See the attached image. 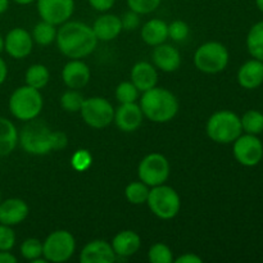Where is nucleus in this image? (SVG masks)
Masks as SVG:
<instances>
[{
    "label": "nucleus",
    "instance_id": "nucleus-1",
    "mask_svg": "<svg viewBox=\"0 0 263 263\" xmlns=\"http://www.w3.org/2000/svg\"><path fill=\"white\" fill-rule=\"evenodd\" d=\"M18 143L26 153L45 156L66 148L68 138L63 131H53L46 123L31 120L18 134Z\"/></svg>",
    "mask_w": 263,
    "mask_h": 263
},
{
    "label": "nucleus",
    "instance_id": "nucleus-2",
    "mask_svg": "<svg viewBox=\"0 0 263 263\" xmlns=\"http://www.w3.org/2000/svg\"><path fill=\"white\" fill-rule=\"evenodd\" d=\"M57 45L63 55L81 59L90 55L98 45V39L89 25L77 21H67L57 31Z\"/></svg>",
    "mask_w": 263,
    "mask_h": 263
},
{
    "label": "nucleus",
    "instance_id": "nucleus-3",
    "mask_svg": "<svg viewBox=\"0 0 263 263\" xmlns=\"http://www.w3.org/2000/svg\"><path fill=\"white\" fill-rule=\"evenodd\" d=\"M179 100L170 90L157 87L143 92L140 108L144 117L156 123H166L174 120L179 112Z\"/></svg>",
    "mask_w": 263,
    "mask_h": 263
},
{
    "label": "nucleus",
    "instance_id": "nucleus-4",
    "mask_svg": "<svg viewBox=\"0 0 263 263\" xmlns=\"http://www.w3.org/2000/svg\"><path fill=\"white\" fill-rule=\"evenodd\" d=\"M9 110L17 120L28 122L35 120L43 109L44 100L40 90L25 85L12 92L9 98Z\"/></svg>",
    "mask_w": 263,
    "mask_h": 263
},
{
    "label": "nucleus",
    "instance_id": "nucleus-5",
    "mask_svg": "<svg viewBox=\"0 0 263 263\" xmlns=\"http://www.w3.org/2000/svg\"><path fill=\"white\" fill-rule=\"evenodd\" d=\"M207 135L217 144H231L243 134L240 117L231 110H218L207 121Z\"/></svg>",
    "mask_w": 263,
    "mask_h": 263
},
{
    "label": "nucleus",
    "instance_id": "nucleus-6",
    "mask_svg": "<svg viewBox=\"0 0 263 263\" xmlns=\"http://www.w3.org/2000/svg\"><path fill=\"white\" fill-rule=\"evenodd\" d=\"M229 50L223 44L218 41H208L202 44L194 54V64L200 72L216 74L222 72L228 67Z\"/></svg>",
    "mask_w": 263,
    "mask_h": 263
},
{
    "label": "nucleus",
    "instance_id": "nucleus-7",
    "mask_svg": "<svg viewBox=\"0 0 263 263\" xmlns=\"http://www.w3.org/2000/svg\"><path fill=\"white\" fill-rule=\"evenodd\" d=\"M146 204L154 216L161 220H171L179 215L181 200L174 187L162 184L152 187Z\"/></svg>",
    "mask_w": 263,
    "mask_h": 263
},
{
    "label": "nucleus",
    "instance_id": "nucleus-8",
    "mask_svg": "<svg viewBox=\"0 0 263 263\" xmlns=\"http://www.w3.org/2000/svg\"><path fill=\"white\" fill-rule=\"evenodd\" d=\"M76 240L67 230L53 231L43 243V257L48 262L62 263L73 256Z\"/></svg>",
    "mask_w": 263,
    "mask_h": 263
},
{
    "label": "nucleus",
    "instance_id": "nucleus-9",
    "mask_svg": "<svg viewBox=\"0 0 263 263\" xmlns=\"http://www.w3.org/2000/svg\"><path fill=\"white\" fill-rule=\"evenodd\" d=\"M81 117L87 126L92 128H104L115 120V108L103 97H91L84 100Z\"/></svg>",
    "mask_w": 263,
    "mask_h": 263
},
{
    "label": "nucleus",
    "instance_id": "nucleus-10",
    "mask_svg": "<svg viewBox=\"0 0 263 263\" xmlns=\"http://www.w3.org/2000/svg\"><path fill=\"white\" fill-rule=\"evenodd\" d=\"M170 162L163 154L151 153L141 159L138 167V176L140 181L148 186H158L164 184L170 176Z\"/></svg>",
    "mask_w": 263,
    "mask_h": 263
},
{
    "label": "nucleus",
    "instance_id": "nucleus-11",
    "mask_svg": "<svg viewBox=\"0 0 263 263\" xmlns=\"http://www.w3.org/2000/svg\"><path fill=\"white\" fill-rule=\"evenodd\" d=\"M233 144V154L241 166L254 167L262 161L263 144L257 135L241 134Z\"/></svg>",
    "mask_w": 263,
    "mask_h": 263
},
{
    "label": "nucleus",
    "instance_id": "nucleus-12",
    "mask_svg": "<svg viewBox=\"0 0 263 263\" xmlns=\"http://www.w3.org/2000/svg\"><path fill=\"white\" fill-rule=\"evenodd\" d=\"M41 20L61 26L73 14L74 0H36Z\"/></svg>",
    "mask_w": 263,
    "mask_h": 263
},
{
    "label": "nucleus",
    "instance_id": "nucleus-13",
    "mask_svg": "<svg viewBox=\"0 0 263 263\" xmlns=\"http://www.w3.org/2000/svg\"><path fill=\"white\" fill-rule=\"evenodd\" d=\"M33 39L27 30L15 27L4 37V50L14 59H23L32 51Z\"/></svg>",
    "mask_w": 263,
    "mask_h": 263
},
{
    "label": "nucleus",
    "instance_id": "nucleus-14",
    "mask_svg": "<svg viewBox=\"0 0 263 263\" xmlns=\"http://www.w3.org/2000/svg\"><path fill=\"white\" fill-rule=\"evenodd\" d=\"M143 110L140 105L135 103H126L120 104L117 109H115V123L123 133H134L138 130L143 123Z\"/></svg>",
    "mask_w": 263,
    "mask_h": 263
},
{
    "label": "nucleus",
    "instance_id": "nucleus-15",
    "mask_svg": "<svg viewBox=\"0 0 263 263\" xmlns=\"http://www.w3.org/2000/svg\"><path fill=\"white\" fill-rule=\"evenodd\" d=\"M91 77L89 66L81 59H71L62 71V79L68 89L79 90L86 86Z\"/></svg>",
    "mask_w": 263,
    "mask_h": 263
},
{
    "label": "nucleus",
    "instance_id": "nucleus-16",
    "mask_svg": "<svg viewBox=\"0 0 263 263\" xmlns=\"http://www.w3.org/2000/svg\"><path fill=\"white\" fill-rule=\"evenodd\" d=\"M28 213V204L21 198H9L0 202V223L3 225H20L27 218Z\"/></svg>",
    "mask_w": 263,
    "mask_h": 263
},
{
    "label": "nucleus",
    "instance_id": "nucleus-17",
    "mask_svg": "<svg viewBox=\"0 0 263 263\" xmlns=\"http://www.w3.org/2000/svg\"><path fill=\"white\" fill-rule=\"evenodd\" d=\"M81 263H113L117 261L112 244L105 240H92L82 248L80 254Z\"/></svg>",
    "mask_w": 263,
    "mask_h": 263
},
{
    "label": "nucleus",
    "instance_id": "nucleus-18",
    "mask_svg": "<svg viewBox=\"0 0 263 263\" xmlns=\"http://www.w3.org/2000/svg\"><path fill=\"white\" fill-rule=\"evenodd\" d=\"M154 67L163 72H175L181 66V54L168 44H159L154 46V50L152 53Z\"/></svg>",
    "mask_w": 263,
    "mask_h": 263
},
{
    "label": "nucleus",
    "instance_id": "nucleus-19",
    "mask_svg": "<svg viewBox=\"0 0 263 263\" xmlns=\"http://www.w3.org/2000/svg\"><path fill=\"white\" fill-rule=\"evenodd\" d=\"M110 244H112V248L115 251L117 259H123L138 253L141 247V239L135 231L122 230L116 234Z\"/></svg>",
    "mask_w": 263,
    "mask_h": 263
},
{
    "label": "nucleus",
    "instance_id": "nucleus-20",
    "mask_svg": "<svg viewBox=\"0 0 263 263\" xmlns=\"http://www.w3.org/2000/svg\"><path fill=\"white\" fill-rule=\"evenodd\" d=\"M131 82L141 92L153 89L158 82L156 67L149 62H138L131 69Z\"/></svg>",
    "mask_w": 263,
    "mask_h": 263
},
{
    "label": "nucleus",
    "instance_id": "nucleus-21",
    "mask_svg": "<svg viewBox=\"0 0 263 263\" xmlns=\"http://www.w3.org/2000/svg\"><path fill=\"white\" fill-rule=\"evenodd\" d=\"M98 41H112L121 33L122 22L121 18L116 14H103L95 20L94 25L91 26Z\"/></svg>",
    "mask_w": 263,
    "mask_h": 263
},
{
    "label": "nucleus",
    "instance_id": "nucleus-22",
    "mask_svg": "<svg viewBox=\"0 0 263 263\" xmlns=\"http://www.w3.org/2000/svg\"><path fill=\"white\" fill-rule=\"evenodd\" d=\"M238 82L247 90H254L263 84V62L251 59L238 71Z\"/></svg>",
    "mask_w": 263,
    "mask_h": 263
},
{
    "label": "nucleus",
    "instance_id": "nucleus-23",
    "mask_svg": "<svg viewBox=\"0 0 263 263\" xmlns=\"http://www.w3.org/2000/svg\"><path fill=\"white\" fill-rule=\"evenodd\" d=\"M141 39L151 46L163 44L168 39V25L158 18L148 21L141 27Z\"/></svg>",
    "mask_w": 263,
    "mask_h": 263
},
{
    "label": "nucleus",
    "instance_id": "nucleus-24",
    "mask_svg": "<svg viewBox=\"0 0 263 263\" xmlns=\"http://www.w3.org/2000/svg\"><path fill=\"white\" fill-rule=\"evenodd\" d=\"M18 144V131L14 123L5 117H0V157L9 156Z\"/></svg>",
    "mask_w": 263,
    "mask_h": 263
},
{
    "label": "nucleus",
    "instance_id": "nucleus-25",
    "mask_svg": "<svg viewBox=\"0 0 263 263\" xmlns=\"http://www.w3.org/2000/svg\"><path fill=\"white\" fill-rule=\"evenodd\" d=\"M247 49L252 58L263 62V21L253 25L247 36Z\"/></svg>",
    "mask_w": 263,
    "mask_h": 263
},
{
    "label": "nucleus",
    "instance_id": "nucleus-26",
    "mask_svg": "<svg viewBox=\"0 0 263 263\" xmlns=\"http://www.w3.org/2000/svg\"><path fill=\"white\" fill-rule=\"evenodd\" d=\"M49 79H50V73L46 66L40 63L32 64L28 67V69L25 73V81L26 85L33 87V89H43L48 85Z\"/></svg>",
    "mask_w": 263,
    "mask_h": 263
},
{
    "label": "nucleus",
    "instance_id": "nucleus-27",
    "mask_svg": "<svg viewBox=\"0 0 263 263\" xmlns=\"http://www.w3.org/2000/svg\"><path fill=\"white\" fill-rule=\"evenodd\" d=\"M57 31H58L57 30V26L45 22V21H41V22L36 23L31 36H32L33 41L36 44L45 46L55 41Z\"/></svg>",
    "mask_w": 263,
    "mask_h": 263
},
{
    "label": "nucleus",
    "instance_id": "nucleus-28",
    "mask_svg": "<svg viewBox=\"0 0 263 263\" xmlns=\"http://www.w3.org/2000/svg\"><path fill=\"white\" fill-rule=\"evenodd\" d=\"M241 128L246 134L259 135L263 133V113L256 109H249L240 117Z\"/></svg>",
    "mask_w": 263,
    "mask_h": 263
},
{
    "label": "nucleus",
    "instance_id": "nucleus-29",
    "mask_svg": "<svg viewBox=\"0 0 263 263\" xmlns=\"http://www.w3.org/2000/svg\"><path fill=\"white\" fill-rule=\"evenodd\" d=\"M149 186L143 181H134L126 186L125 197L128 203L135 205H140L146 203L149 197Z\"/></svg>",
    "mask_w": 263,
    "mask_h": 263
},
{
    "label": "nucleus",
    "instance_id": "nucleus-30",
    "mask_svg": "<svg viewBox=\"0 0 263 263\" xmlns=\"http://www.w3.org/2000/svg\"><path fill=\"white\" fill-rule=\"evenodd\" d=\"M84 95L79 91V90L69 89L61 97V107L63 108L66 112L76 113L81 110L82 104H84Z\"/></svg>",
    "mask_w": 263,
    "mask_h": 263
},
{
    "label": "nucleus",
    "instance_id": "nucleus-31",
    "mask_svg": "<svg viewBox=\"0 0 263 263\" xmlns=\"http://www.w3.org/2000/svg\"><path fill=\"white\" fill-rule=\"evenodd\" d=\"M148 259L152 263H171L174 262V253L166 244L156 243L149 249Z\"/></svg>",
    "mask_w": 263,
    "mask_h": 263
},
{
    "label": "nucleus",
    "instance_id": "nucleus-32",
    "mask_svg": "<svg viewBox=\"0 0 263 263\" xmlns=\"http://www.w3.org/2000/svg\"><path fill=\"white\" fill-rule=\"evenodd\" d=\"M139 90L131 81H123L116 89V99L120 102V104L126 103H135L139 98Z\"/></svg>",
    "mask_w": 263,
    "mask_h": 263
},
{
    "label": "nucleus",
    "instance_id": "nucleus-33",
    "mask_svg": "<svg viewBox=\"0 0 263 263\" xmlns=\"http://www.w3.org/2000/svg\"><path fill=\"white\" fill-rule=\"evenodd\" d=\"M21 254L27 261L33 262L43 257V243L39 239L28 238L21 244Z\"/></svg>",
    "mask_w": 263,
    "mask_h": 263
},
{
    "label": "nucleus",
    "instance_id": "nucleus-34",
    "mask_svg": "<svg viewBox=\"0 0 263 263\" xmlns=\"http://www.w3.org/2000/svg\"><path fill=\"white\" fill-rule=\"evenodd\" d=\"M162 0H127V7L130 10L139 14H149L158 9Z\"/></svg>",
    "mask_w": 263,
    "mask_h": 263
},
{
    "label": "nucleus",
    "instance_id": "nucleus-35",
    "mask_svg": "<svg viewBox=\"0 0 263 263\" xmlns=\"http://www.w3.org/2000/svg\"><path fill=\"white\" fill-rule=\"evenodd\" d=\"M189 26L184 21L177 20L168 25V37L174 41H177V43L184 41L189 36Z\"/></svg>",
    "mask_w": 263,
    "mask_h": 263
},
{
    "label": "nucleus",
    "instance_id": "nucleus-36",
    "mask_svg": "<svg viewBox=\"0 0 263 263\" xmlns=\"http://www.w3.org/2000/svg\"><path fill=\"white\" fill-rule=\"evenodd\" d=\"M91 162H92L91 154H90L87 151H85V149H80V151H77L76 153H73V156H72L71 166L73 167L76 171L84 172L91 166Z\"/></svg>",
    "mask_w": 263,
    "mask_h": 263
},
{
    "label": "nucleus",
    "instance_id": "nucleus-37",
    "mask_svg": "<svg viewBox=\"0 0 263 263\" xmlns=\"http://www.w3.org/2000/svg\"><path fill=\"white\" fill-rule=\"evenodd\" d=\"M15 246V233L12 226L0 223V251H12Z\"/></svg>",
    "mask_w": 263,
    "mask_h": 263
},
{
    "label": "nucleus",
    "instance_id": "nucleus-38",
    "mask_svg": "<svg viewBox=\"0 0 263 263\" xmlns=\"http://www.w3.org/2000/svg\"><path fill=\"white\" fill-rule=\"evenodd\" d=\"M122 28L126 31H134L140 26V14L134 10H128L121 18Z\"/></svg>",
    "mask_w": 263,
    "mask_h": 263
},
{
    "label": "nucleus",
    "instance_id": "nucleus-39",
    "mask_svg": "<svg viewBox=\"0 0 263 263\" xmlns=\"http://www.w3.org/2000/svg\"><path fill=\"white\" fill-rule=\"evenodd\" d=\"M89 3L95 10L104 13V12H108L109 9H112L116 0H89Z\"/></svg>",
    "mask_w": 263,
    "mask_h": 263
},
{
    "label": "nucleus",
    "instance_id": "nucleus-40",
    "mask_svg": "<svg viewBox=\"0 0 263 263\" xmlns=\"http://www.w3.org/2000/svg\"><path fill=\"white\" fill-rule=\"evenodd\" d=\"M174 261L175 263H202V258L194 253H185Z\"/></svg>",
    "mask_w": 263,
    "mask_h": 263
},
{
    "label": "nucleus",
    "instance_id": "nucleus-41",
    "mask_svg": "<svg viewBox=\"0 0 263 263\" xmlns=\"http://www.w3.org/2000/svg\"><path fill=\"white\" fill-rule=\"evenodd\" d=\"M17 258L10 253V251H0V263H15Z\"/></svg>",
    "mask_w": 263,
    "mask_h": 263
},
{
    "label": "nucleus",
    "instance_id": "nucleus-42",
    "mask_svg": "<svg viewBox=\"0 0 263 263\" xmlns=\"http://www.w3.org/2000/svg\"><path fill=\"white\" fill-rule=\"evenodd\" d=\"M8 76V67L7 63L3 58H0V85L4 84V81L7 80Z\"/></svg>",
    "mask_w": 263,
    "mask_h": 263
},
{
    "label": "nucleus",
    "instance_id": "nucleus-43",
    "mask_svg": "<svg viewBox=\"0 0 263 263\" xmlns=\"http://www.w3.org/2000/svg\"><path fill=\"white\" fill-rule=\"evenodd\" d=\"M9 8V0H0V14L5 13Z\"/></svg>",
    "mask_w": 263,
    "mask_h": 263
},
{
    "label": "nucleus",
    "instance_id": "nucleus-44",
    "mask_svg": "<svg viewBox=\"0 0 263 263\" xmlns=\"http://www.w3.org/2000/svg\"><path fill=\"white\" fill-rule=\"evenodd\" d=\"M14 3H17V4L20 5H27V4H31V3H33L35 0H13Z\"/></svg>",
    "mask_w": 263,
    "mask_h": 263
},
{
    "label": "nucleus",
    "instance_id": "nucleus-45",
    "mask_svg": "<svg viewBox=\"0 0 263 263\" xmlns=\"http://www.w3.org/2000/svg\"><path fill=\"white\" fill-rule=\"evenodd\" d=\"M256 5L259 10L263 13V0H256Z\"/></svg>",
    "mask_w": 263,
    "mask_h": 263
},
{
    "label": "nucleus",
    "instance_id": "nucleus-46",
    "mask_svg": "<svg viewBox=\"0 0 263 263\" xmlns=\"http://www.w3.org/2000/svg\"><path fill=\"white\" fill-rule=\"evenodd\" d=\"M3 50H4V37L0 35V54H2Z\"/></svg>",
    "mask_w": 263,
    "mask_h": 263
},
{
    "label": "nucleus",
    "instance_id": "nucleus-47",
    "mask_svg": "<svg viewBox=\"0 0 263 263\" xmlns=\"http://www.w3.org/2000/svg\"><path fill=\"white\" fill-rule=\"evenodd\" d=\"M0 202H2V190H0Z\"/></svg>",
    "mask_w": 263,
    "mask_h": 263
}]
</instances>
